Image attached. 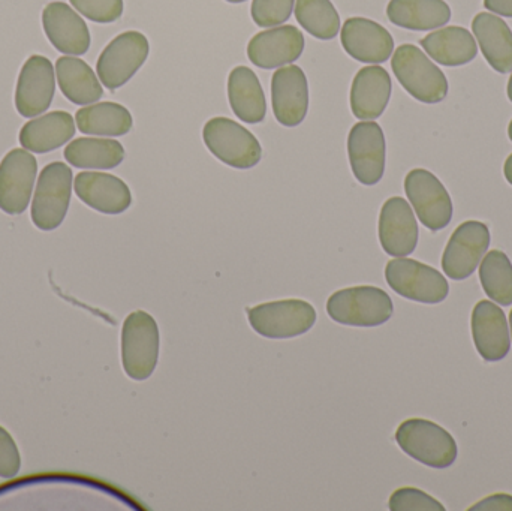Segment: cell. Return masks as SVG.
<instances>
[{
  "label": "cell",
  "instance_id": "1",
  "mask_svg": "<svg viewBox=\"0 0 512 511\" xmlns=\"http://www.w3.org/2000/svg\"><path fill=\"white\" fill-rule=\"evenodd\" d=\"M391 68L403 89L417 101L438 104L447 98V77L417 45H400L394 51Z\"/></svg>",
  "mask_w": 512,
  "mask_h": 511
},
{
  "label": "cell",
  "instance_id": "2",
  "mask_svg": "<svg viewBox=\"0 0 512 511\" xmlns=\"http://www.w3.org/2000/svg\"><path fill=\"white\" fill-rule=\"evenodd\" d=\"M327 312L343 326L378 327L393 317L394 306L384 290L364 285L336 291L328 299Z\"/></svg>",
  "mask_w": 512,
  "mask_h": 511
},
{
  "label": "cell",
  "instance_id": "3",
  "mask_svg": "<svg viewBox=\"0 0 512 511\" xmlns=\"http://www.w3.org/2000/svg\"><path fill=\"white\" fill-rule=\"evenodd\" d=\"M396 441L406 455L436 470L450 468L457 459V444L450 432L430 420H405L397 429Z\"/></svg>",
  "mask_w": 512,
  "mask_h": 511
},
{
  "label": "cell",
  "instance_id": "4",
  "mask_svg": "<svg viewBox=\"0 0 512 511\" xmlns=\"http://www.w3.org/2000/svg\"><path fill=\"white\" fill-rule=\"evenodd\" d=\"M159 329L155 318L144 311L128 315L122 329V365L135 381L152 377L159 359Z\"/></svg>",
  "mask_w": 512,
  "mask_h": 511
},
{
  "label": "cell",
  "instance_id": "5",
  "mask_svg": "<svg viewBox=\"0 0 512 511\" xmlns=\"http://www.w3.org/2000/svg\"><path fill=\"white\" fill-rule=\"evenodd\" d=\"M207 149L224 164L249 170L261 161L262 149L254 134L228 117H213L204 125Z\"/></svg>",
  "mask_w": 512,
  "mask_h": 511
},
{
  "label": "cell",
  "instance_id": "6",
  "mask_svg": "<svg viewBox=\"0 0 512 511\" xmlns=\"http://www.w3.org/2000/svg\"><path fill=\"white\" fill-rule=\"evenodd\" d=\"M72 195V171L63 162H51L39 174L32 203V222L41 231L62 225Z\"/></svg>",
  "mask_w": 512,
  "mask_h": 511
},
{
  "label": "cell",
  "instance_id": "7",
  "mask_svg": "<svg viewBox=\"0 0 512 511\" xmlns=\"http://www.w3.org/2000/svg\"><path fill=\"white\" fill-rule=\"evenodd\" d=\"M249 323L268 339H291L304 335L316 323V311L300 299L277 300L248 309Z\"/></svg>",
  "mask_w": 512,
  "mask_h": 511
},
{
  "label": "cell",
  "instance_id": "8",
  "mask_svg": "<svg viewBox=\"0 0 512 511\" xmlns=\"http://www.w3.org/2000/svg\"><path fill=\"white\" fill-rule=\"evenodd\" d=\"M385 279L394 293L412 302L436 305L450 293V285L441 272L411 258L391 260L385 267Z\"/></svg>",
  "mask_w": 512,
  "mask_h": 511
},
{
  "label": "cell",
  "instance_id": "9",
  "mask_svg": "<svg viewBox=\"0 0 512 511\" xmlns=\"http://www.w3.org/2000/svg\"><path fill=\"white\" fill-rule=\"evenodd\" d=\"M149 53V39L143 33L135 30L120 33L99 56L96 63L99 80L110 90L125 86L144 65Z\"/></svg>",
  "mask_w": 512,
  "mask_h": 511
},
{
  "label": "cell",
  "instance_id": "10",
  "mask_svg": "<svg viewBox=\"0 0 512 511\" xmlns=\"http://www.w3.org/2000/svg\"><path fill=\"white\" fill-rule=\"evenodd\" d=\"M405 192L424 227L439 231L450 225L453 201L435 174L423 168L409 171L405 179Z\"/></svg>",
  "mask_w": 512,
  "mask_h": 511
},
{
  "label": "cell",
  "instance_id": "11",
  "mask_svg": "<svg viewBox=\"0 0 512 511\" xmlns=\"http://www.w3.org/2000/svg\"><path fill=\"white\" fill-rule=\"evenodd\" d=\"M348 156L352 173L366 186L379 183L385 171V137L381 126L361 120L348 135Z\"/></svg>",
  "mask_w": 512,
  "mask_h": 511
},
{
  "label": "cell",
  "instance_id": "12",
  "mask_svg": "<svg viewBox=\"0 0 512 511\" xmlns=\"http://www.w3.org/2000/svg\"><path fill=\"white\" fill-rule=\"evenodd\" d=\"M38 162L26 149L6 153L0 162V210L17 216L29 207Z\"/></svg>",
  "mask_w": 512,
  "mask_h": 511
},
{
  "label": "cell",
  "instance_id": "13",
  "mask_svg": "<svg viewBox=\"0 0 512 511\" xmlns=\"http://www.w3.org/2000/svg\"><path fill=\"white\" fill-rule=\"evenodd\" d=\"M489 227L483 222L468 221L457 227L442 255V269L448 278L463 281L477 270L490 246Z\"/></svg>",
  "mask_w": 512,
  "mask_h": 511
},
{
  "label": "cell",
  "instance_id": "14",
  "mask_svg": "<svg viewBox=\"0 0 512 511\" xmlns=\"http://www.w3.org/2000/svg\"><path fill=\"white\" fill-rule=\"evenodd\" d=\"M56 92V74L47 57L33 54L24 63L15 87V108L27 119L50 108Z\"/></svg>",
  "mask_w": 512,
  "mask_h": 511
},
{
  "label": "cell",
  "instance_id": "15",
  "mask_svg": "<svg viewBox=\"0 0 512 511\" xmlns=\"http://www.w3.org/2000/svg\"><path fill=\"white\" fill-rule=\"evenodd\" d=\"M271 107L280 125H300L309 110V87L303 69L297 65L277 69L271 78Z\"/></svg>",
  "mask_w": 512,
  "mask_h": 511
},
{
  "label": "cell",
  "instance_id": "16",
  "mask_svg": "<svg viewBox=\"0 0 512 511\" xmlns=\"http://www.w3.org/2000/svg\"><path fill=\"white\" fill-rule=\"evenodd\" d=\"M340 41L352 59L363 63L387 62L394 51L391 33L369 18H348L340 32Z\"/></svg>",
  "mask_w": 512,
  "mask_h": 511
},
{
  "label": "cell",
  "instance_id": "17",
  "mask_svg": "<svg viewBox=\"0 0 512 511\" xmlns=\"http://www.w3.org/2000/svg\"><path fill=\"white\" fill-rule=\"evenodd\" d=\"M379 242L391 257H408L418 245V224L408 201L393 197L379 215Z\"/></svg>",
  "mask_w": 512,
  "mask_h": 511
},
{
  "label": "cell",
  "instance_id": "18",
  "mask_svg": "<svg viewBox=\"0 0 512 511\" xmlns=\"http://www.w3.org/2000/svg\"><path fill=\"white\" fill-rule=\"evenodd\" d=\"M42 26L60 53L83 56L89 51L90 32L86 21L63 2H51L42 11Z\"/></svg>",
  "mask_w": 512,
  "mask_h": 511
},
{
  "label": "cell",
  "instance_id": "19",
  "mask_svg": "<svg viewBox=\"0 0 512 511\" xmlns=\"http://www.w3.org/2000/svg\"><path fill=\"white\" fill-rule=\"evenodd\" d=\"M304 36L295 26H280L256 33L249 41L248 57L262 69L280 68L300 59Z\"/></svg>",
  "mask_w": 512,
  "mask_h": 511
},
{
  "label": "cell",
  "instance_id": "20",
  "mask_svg": "<svg viewBox=\"0 0 512 511\" xmlns=\"http://www.w3.org/2000/svg\"><path fill=\"white\" fill-rule=\"evenodd\" d=\"M74 189L84 204L105 215H120L132 204L128 185L113 174L83 171L75 177Z\"/></svg>",
  "mask_w": 512,
  "mask_h": 511
},
{
  "label": "cell",
  "instance_id": "21",
  "mask_svg": "<svg viewBox=\"0 0 512 511\" xmlns=\"http://www.w3.org/2000/svg\"><path fill=\"white\" fill-rule=\"evenodd\" d=\"M472 338L486 362H499L510 353V329L504 311L490 300L478 303L472 312Z\"/></svg>",
  "mask_w": 512,
  "mask_h": 511
},
{
  "label": "cell",
  "instance_id": "22",
  "mask_svg": "<svg viewBox=\"0 0 512 511\" xmlns=\"http://www.w3.org/2000/svg\"><path fill=\"white\" fill-rule=\"evenodd\" d=\"M391 77L378 65L364 66L352 81V114L360 120H375L382 116L391 96Z\"/></svg>",
  "mask_w": 512,
  "mask_h": 511
},
{
  "label": "cell",
  "instance_id": "23",
  "mask_svg": "<svg viewBox=\"0 0 512 511\" xmlns=\"http://www.w3.org/2000/svg\"><path fill=\"white\" fill-rule=\"evenodd\" d=\"M74 135V117L68 111H51L27 122L18 140L29 152L48 153L65 146Z\"/></svg>",
  "mask_w": 512,
  "mask_h": 511
},
{
  "label": "cell",
  "instance_id": "24",
  "mask_svg": "<svg viewBox=\"0 0 512 511\" xmlns=\"http://www.w3.org/2000/svg\"><path fill=\"white\" fill-rule=\"evenodd\" d=\"M481 51L489 65L501 74L512 71V32L498 15L480 12L472 21Z\"/></svg>",
  "mask_w": 512,
  "mask_h": 511
},
{
  "label": "cell",
  "instance_id": "25",
  "mask_svg": "<svg viewBox=\"0 0 512 511\" xmlns=\"http://www.w3.org/2000/svg\"><path fill=\"white\" fill-rule=\"evenodd\" d=\"M228 99L234 114L242 122L261 123L267 113L264 90L258 77L248 66H237L228 77Z\"/></svg>",
  "mask_w": 512,
  "mask_h": 511
},
{
  "label": "cell",
  "instance_id": "26",
  "mask_svg": "<svg viewBox=\"0 0 512 511\" xmlns=\"http://www.w3.org/2000/svg\"><path fill=\"white\" fill-rule=\"evenodd\" d=\"M421 47L435 62L444 66H463L477 57L474 36L465 27L451 26L436 30L421 39Z\"/></svg>",
  "mask_w": 512,
  "mask_h": 511
},
{
  "label": "cell",
  "instance_id": "27",
  "mask_svg": "<svg viewBox=\"0 0 512 511\" xmlns=\"http://www.w3.org/2000/svg\"><path fill=\"white\" fill-rule=\"evenodd\" d=\"M56 77L60 90L72 104H95L104 96V89L95 72L78 57H59L56 62Z\"/></svg>",
  "mask_w": 512,
  "mask_h": 511
},
{
  "label": "cell",
  "instance_id": "28",
  "mask_svg": "<svg viewBox=\"0 0 512 511\" xmlns=\"http://www.w3.org/2000/svg\"><path fill=\"white\" fill-rule=\"evenodd\" d=\"M388 20L408 30H432L451 20V9L444 0H390Z\"/></svg>",
  "mask_w": 512,
  "mask_h": 511
},
{
  "label": "cell",
  "instance_id": "29",
  "mask_svg": "<svg viewBox=\"0 0 512 511\" xmlns=\"http://www.w3.org/2000/svg\"><path fill=\"white\" fill-rule=\"evenodd\" d=\"M66 161L75 168L87 170H111L125 159V149L111 138L83 137L71 141L65 147Z\"/></svg>",
  "mask_w": 512,
  "mask_h": 511
},
{
  "label": "cell",
  "instance_id": "30",
  "mask_svg": "<svg viewBox=\"0 0 512 511\" xmlns=\"http://www.w3.org/2000/svg\"><path fill=\"white\" fill-rule=\"evenodd\" d=\"M78 129L86 135L122 137L132 129L131 113L116 102H99L80 108L75 114Z\"/></svg>",
  "mask_w": 512,
  "mask_h": 511
},
{
  "label": "cell",
  "instance_id": "31",
  "mask_svg": "<svg viewBox=\"0 0 512 511\" xmlns=\"http://www.w3.org/2000/svg\"><path fill=\"white\" fill-rule=\"evenodd\" d=\"M295 18L310 35L321 41L336 38L340 17L331 0H297Z\"/></svg>",
  "mask_w": 512,
  "mask_h": 511
},
{
  "label": "cell",
  "instance_id": "32",
  "mask_svg": "<svg viewBox=\"0 0 512 511\" xmlns=\"http://www.w3.org/2000/svg\"><path fill=\"white\" fill-rule=\"evenodd\" d=\"M484 293L502 306L512 305V264L502 251H490L480 266Z\"/></svg>",
  "mask_w": 512,
  "mask_h": 511
},
{
  "label": "cell",
  "instance_id": "33",
  "mask_svg": "<svg viewBox=\"0 0 512 511\" xmlns=\"http://www.w3.org/2000/svg\"><path fill=\"white\" fill-rule=\"evenodd\" d=\"M295 0H254L252 18L259 27H276L285 23L292 14Z\"/></svg>",
  "mask_w": 512,
  "mask_h": 511
},
{
  "label": "cell",
  "instance_id": "34",
  "mask_svg": "<svg viewBox=\"0 0 512 511\" xmlns=\"http://www.w3.org/2000/svg\"><path fill=\"white\" fill-rule=\"evenodd\" d=\"M388 504L391 511H445L438 500L415 488L397 489Z\"/></svg>",
  "mask_w": 512,
  "mask_h": 511
},
{
  "label": "cell",
  "instance_id": "35",
  "mask_svg": "<svg viewBox=\"0 0 512 511\" xmlns=\"http://www.w3.org/2000/svg\"><path fill=\"white\" fill-rule=\"evenodd\" d=\"M84 17L95 23H114L123 14V0H69Z\"/></svg>",
  "mask_w": 512,
  "mask_h": 511
},
{
  "label": "cell",
  "instance_id": "36",
  "mask_svg": "<svg viewBox=\"0 0 512 511\" xmlns=\"http://www.w3.org/2000/svg\"><path fill=\"white\" fill-rule=\"evenodd\" d=\"M21 458L17 444L6 429L0 426V477L14 479L20 473Z\"/></svg>",
  "mask_w": 512,
  "mask_h": 511
},
{
  "label": "cell",
  "instance_id": "37",
  "mask_svg": "<svg viewBox=\"0 0 512 511\" xmlns=\"http://www.w3.org/2000/svg\"><path fill=\"white\" fill-rule=\"evenodd\" d=\"M471 511H512V497L508 494H496L484 498L480 503L472 506Z\"/></svg>",
  "mask_w": 512,
  "mask_h": 511
},
{
  "label": "cell",
  "instance_id": "38",
  "mask_svg": "<svg viewBox=\"0 0 512 511\" xmlns=\"http://www.w3.org/2000/svg\"><path fill=\"white\" fill-rule=\"evenodd\" d=\"M484 6L502 17H512V0H484Z\"/></svg>",
  "mask_w": 512,
  "mask_h": 511
},
{
  "label": "cell",
  "instance_id": "39",
  "mask_svg": "<svg viewBox=\"0 0 512 511\" xmlns=\"http://www.w3.org/2000/svg\"><path fill=\"white\" fill-rule=\"evenodd\" d=\"M504 173L505 179L512 185V153L508 156L507 162H505Z\"/></svg>",
  "mask_w": 512,
  "mask_h": 511
},
{
  "label": "cell",
  "instance_id": "40",
  "mask_svg": "<svg viewBox=\"0 0 512 511\" xmlns=\"http://www.w3.org/2000/svg\"><path fill=\"white\" fill-rule=\"evenodd\" d=\"M507 92H508V98H510V101L512 102V75L510 77V81H508Z\"/></svg>",
  "mask_w": 512,
  "mask_h": 511
},
{
  "label": "cell",
  "instance_id": "41",
  "mask_svg": "<svg viewBox=\"0 0 512 511\" xmlns=\"http://www.w3.org/2000/svg\"><path fill=\"white\" fill-rule=\"evenodd\" d=\"M508 135H510V140L512 141V120L510 126H508Z\"/></svg>",
  "mask_w": 512,
  "mask_h": 511
},
{
  "label": "cell",
  "instance_id": "42",
  "mask_svg": "<svg viewBox=\"0 0 512 511\" xmlns=\"http://www.w3.org/2000/svg\"><path fill=\"white\" fill-rule=\"evenodd\" d=\"M227 2H230V3H243V2H246V0H227Z\"/></svg>",
  "mask_w": 512,
  "mask_h": 511
},
{
  "label": "cell",
  "instance_id": "43",
  "mask_svg": "<svg viewBox=\"0 0 512 511\" xmlns=\"http://www.w3.org/2000/svg\"><path fill=\"white\" fill-rule=\"evenodd\" d=\"M510 327H511V338H512V311L510 312Z\"/></svg>",
  "mask_w": 512,
  "mask_h": 511
}]
</instances>
